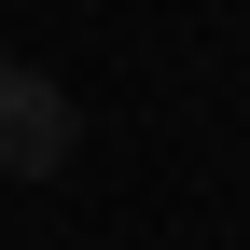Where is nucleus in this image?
<instances>
[{
    "label": "nucleus",
    "instance_id": "1",
    "mask_svg": "<svg viewBox=\"0 0 250 250\" xmlns=\"http://www.w3.org/2000/svg\"><path fill=\"white\" fill-rule=\"evenodd\" d=\"M83 153V111L56 70H28V56H0V181H56Z\"/></svg>",
    "mask_w": 250,
    "mask_h": 250
}]
</instances>
